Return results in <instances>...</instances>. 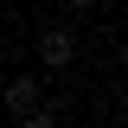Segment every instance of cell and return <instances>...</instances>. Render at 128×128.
Instances as JSON below:
<instances>
[{"mask_svg": "<svg viewBox=\"0 0 128 128\" xmlns=\"http://www.w3.org/2000/svg\"><path fill=\"white\" fill-rule=\"evenodd\" d=\"M90 6H96V0H64V13H90Z\"/></svg>", "mask_w": 128, "mask_h": 128, "instance_id": "obj_3", "label": "cell"}, {"mask_svg": "<svg viewBox=\"0 0 128 128\" xmlns=\"http://www.w3.org/2000/svg\"><path fill=\"white\" fill-rule=\"evenodd\" d=\"M38 96H45V90H38V77H13V83H6V96H0V102H6V115H13V122H19V115H26L32 102H38Z\"/></svg>", "mask_w": 128, "mask_h": 128, "instance_id": "obj_2", "label": "cell"}, {"mask_svg": "<svg viewBox=\"0 0 128 128\" xmlns=\"http://www.w3.org/2000/svg\"><path fill=\"white\" fill-rule=\"evenodd\" d=\"M115 64H122V70H128V45H122V51H115Z\"/></svg>", "mask_w": 128, "mask_h": 128, "instance_id": "obj_4", "label": "cell"}, {"mask_svg": "<svg viewBox=\"0 0 128 128\" xmlns=\"http://www.w3.org/2000/svg\"><path fill=\"white\" fill-rule=\"evenodd\" d=\"M32 51H38V64H45V70H64V64L77 58V32H70V26H45Z\"/></svg>", "mask_w": 128, "mask_h": 128, "instance_id": "obj_1", "label": "cell"}]
</instances>
